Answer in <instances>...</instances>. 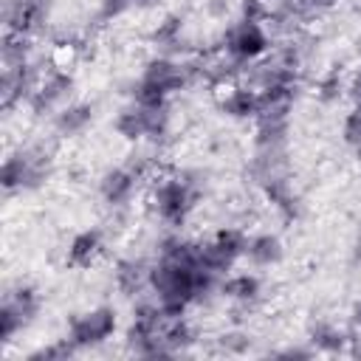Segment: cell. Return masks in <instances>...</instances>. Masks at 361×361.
<instances>
[{"mask_svg":"<svg viewBox=\"0 0 361 361\" xmlns=\"http://www.w3.org/2000/svg\"><path fill=\"white\" fill-rule=\"evenodd\" d=\"M245 234L243 231H234V228H226V231H217L209 243L200 245V265L212 274H226L240 257H245Z\"/></svg>","mask_w":361,"mask_h":361,"instance_id":"cell-1","label":"cell"},{"mask_svg":"<svg viewBox=\"0 0 361 361\" xmlns=\"http://www.w3.org/2000/svg\"><path fill=\"white\" fill-rule=\"evenodd\" d=\"M45 175H48V158L42 152H17V155L6 158V164L0 169V183L6 192L34 189L45 180Z\"/></svg>","mask_w":361,"mask_h":361,"instance_id":"cell-2","label":"cell"},{"mask_svg":"<svg viewBox=\"0 0 361 361\" xmlns=\"http://www.w3.org/2000/svg\"><path fill=\"white\" fill-rule=\"evenodd\" d=\"M268 51V37L259 25V20H240L237 25L228 28L226 34V54L234 65H245L259 59Z\"/></svg>","mask_w":361,"mask_h":361,"instance_id":"cell-3","label":"cell"},{"mask_svg":"<svg viewBox=\"0 0 361 361\" xmlns=\"http://www.w3.org/2000/svg\"><path fill=\"white\" fill-rule=\"evenodd\" d=\"M155 209L161 214V220L172 223V226H180L192 206H195V186L189 180H180V178H169V180H161L155 186Z\"/></svg>","mask_w":361,"mask_h":361,"instance_id":"cell-4","label":"cell"},{"mask_svg":"<svg viewBox=\"0 0 361 361\" xmlns=\"http://www.w3.org/2000/svg\"><path fill=\"white\" fill-rule=\"evenodd\" d=\"M166 124H169V116H166V107H130L124 110L118 118H116V130L130 138V141H138V138H161L166 133Z\"/></svg>","mask_w":361,"mask_h":361,"instance_id":"cell-5","label":"cell"},{"mask_svg":"<svg viewBox=\"0 0 361 361\" xmlns=\"http://www.w3.org/2000/svg\"><path fill=\"white\" fill-rule=\"evenodd\" d=\"M113 330H116V313L110 307H96V310L82 313L71 322L68 341L76 350L79 347H93V344H102L104 338H110Z\"/></svg>","mask_w":361,"mask_h":361,"instance_id":"cell-6","label":"cell"},{"mask_svg":"<svg viewBox=\"0 0 361 361\" xmlns=\"http://www.w3.org/2000/svg\"><path fill=\"white\" fill-rule=\"evenodd\" d=\"M37 313V293L31 288H17L6 296L0 307V338L8 341L20 327H25Z\"/></svg>","mask_w":361,"mask_h":361,"instance_id":"cell-7","label":"cell"},{"mask_svg":"<svg viewBox=\"0 0 361 361\" xmlns=\"http://www.w3.org/2000/svg\"><path fill=\"white\" fill-rule=\"evenodd\" d=\"M71 85H73V82H71V76H68L65 71H51L42 82H37L34 93L28 96V99H31V107H34L37 113L51 110L54 104H59V102L68 96Z\"/></svg>","mask_w":361,"mask_h":361,"instance_id":"cell-8","label":"cell"},{"mask_svg":"<svg viewBox=\"0 0 361 361\" xmlns=\"http://www.w3.org/2000/svg\"><path fill=\"white\" fill-rule=\"evenodd\" d=\"M141 79L169 96V93L180 90V87L186 85V68H180V65L172 62V59H152V62L144 68V76H141Z\"/></svg>","mask_w":361,"mask_h":361,"instance_id":"cell-9","label":"cell"},{"mask_svg":"<svg viewBox=\"0 0 361 361\" xmlns=\"http://www.w3.org/2000/svg\"><path fill=\"white\" fill-rule=\"evenodd\" d=\"M45 20V0H14L6 17V28L14 34H31Z\"/></svg>","mask_w":361,"mask_h":361,"instance_id":"cell-10","label":"cell"},{"mask_svg":"<svg viewBox=\"0 0 361 361\" xmlns=\"http://www.w3.org/2000/svg\"><path fill=\"white\" fill-rule=\"evenodd\" d=\"M223 90L226 93H220V107L228 116H234V118L259 116V93L257 90H245V87H234V85H226Z\"/></svg>","mask_w":361,"mask_h":361,"instance_id":"cell-11","label":"cell"},{"mask_svg":"<svg viewBox=\"0 0 361 361\" xmlns=\"http://www.w3.org/2000/svg\"><path fill=\"white\" fill-rule=\"evenodd\" d=\"M135 192V172L133 169H110L102 178V197L110 206H124Z\"/></svg>","mask_w":361,"mask_h":361,"instance_id":"cell-12","label":"cell"},{"mask_svg":"<svg viewBox=\"0 0 361 361\" xmlns=\"http://www.w3.org/2000/svg\"><path fill=\"white\" fill-rule=\"evenodd\" d=\"M99 251H102V234H99L96 228L79 231V234L71 240V245H68V262L85 268V265H90V262L99 257Z\"/></svg>","mask_w":361,"mask_h":361,"instance_id":"cell-13","label":"cell"},{"mask_svg":"<svg viewBox=\"0 0 361 361\" xmlns=\"http://www.w3.org/2000/svg\"><path fill=\"white\" fill-rule=\"evenodd\" d=\"M245 257L254 262V265H274L282 259V243L279 237L274 234H259V237H251L248 245H245Z\"/></svg>","mask_w":361,"mask_h":361,"instance_id":"cell-14","label":"cell"},{"mask_svg":"<svg viewBox=\"0 0 361 361\" xmlns=\"http://www.w3.org/2000/svg\"><path fill=\"white\" fill-rule=\"evenodd\" d=\"M90 121H93V107L90 104H68L56 116V130L62 135H79Z\"/></svg>","mask_w":361,"mask_h":361,"instance_id":"cell-15","label":"cell"},{"mask_svg":"<svg viewBox=\"0 0 361 361\" xmlns=\"http://www.w3.org/2000/svg\"><path fill=\"white\" fill-rule=\"evenodd\" d=\"M116 285L124 290V293H138L144 285H149V268L144 262H121L118 271H116Z\"/></svg>","mask_w":361,"mask_h":361,"instance_id":"cell-16","label":"cell"},{"mask_svg":"<svg viewBox=\"0 0 361 361\" xmlns=\"http://www.w3.org/2000/svg\"><path fill=\"white\" fill-rule=\"evenodd\" d=\"M223 293L228 299H237V302H251L257 299L259 293V279L251 276V274H237V276H228L223 282Z\"/></svg>","mask_w":361,"mask_h":361,"instance_id":"cell-17","label":"cell"},{"mask_svg":"<svg viewBox=\"0 0 361 361\" xmlns=\"http://www.w3.org/2000/svg\"><path fill=\"white\" fill-rule=\"evenodd\" d=\"M344 336L336 330V327H330V324H316V330H313V344L316 347H322V350H341L344 347Z\"/></svg>","mask_w":361,"mask_h":361,"instance_id":"cell-18","label":"cell"},{"mask_svg":"<svg viewBox=\"0 0 361 361\" xmlns=\"http://www.w3.org/2000/svg\"><path fill=\"white\" fill-rule=\"evenodd\" d=\"M178 37H180V20H178V17H166V20L155 28V39H158L161 45H175Z\"/></svg>","mask_w":361,"mask_h":361,"instance_id":"cell-19","label":"cell"},{"mask_svg":"<svg viewBox=\"0 0 361 361\" xmlns=\"http://www.w3.org/2000/svg\"><path fill=\"white\" fill-rule=\"evenodd\" d=\"M344 141L350 147H361V107H355L347 118H344Z\"/></svg>","mask_w":361,"mask_h":361,"instance_id":"cell-20","label":"cell"},{"mask_svg":"<svg viewBox=\"0 0 361 361\" xmlns=\"http://www.w3.org/2000/svg\"><path fill=\"white\" fill-rule=\"evenodd\" d=\"M135 8L133 0H102V8H99V20H113V17H121L124 11Z\"/></svg>","mask_w":361,"mask_h":361,"instance_id":"cell-21","label":"cell"},{"mask_svg":"<svg viewBox=\"0 0 361 361\" xmlns=\"http://www.w3.org/2000/svg\"><path fill=\"white\" fill-rule=\"evenodd\" d=\"M355 333H358V341H361V305L355 307ZM358 353H361V347H358Z\"/></svg>","mask_w":361,"mask_h":361,"instance_id":"cell-22","label":"cell"},{"mask_svg":"<svg viewBox=\"0 0 361 361\" xmlns=\"http://www.w3.org/2000/svg\"><path fill=\"white\" fill-rule=\"evenodd\" d=\"M133 3H135V8H138V6H149V3H155V0H133Z\"/></svg>","mask_w":361,"mask_h":361,"instance_id":"cell-23","label":"cell"},{"mask_svg":"<svg viewBox=\"0 0 361 361\" xmlns=\"http://www.w3.org/2000/svg\"><path fill=\"white\" fill-rule=\"evenodd\" d=\"M310 3H319V6H327V3H333V0H310Z\"/></svg>","mask_w":361,"mask_h":361,"instance_id":"cell-24","label":"cell"}]
</instances>
